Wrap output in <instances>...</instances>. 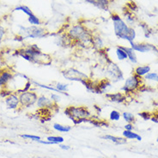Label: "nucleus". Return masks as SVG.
Returning a JSON list of instances; mask_svg holds the SVG:
<instances>
[{
    "instance_id": "obj_1",
    "label": "nucleus",
    "mask_w": 158,
    "mask_h": 158,
    "mask_svg": "<svg viewBox=\"0 0 158 158\" xmlns=\"http://www.w3.org/2000/svg\"><path fill=\"white\" fill-rule=\"evenodd\" d=\"M15 54L34 65H49L53 62V57L49 53H43L37 44H29L21 47Z\"/></svg>"
},
{
    "instance_id": "obj_2",
    "label": "nucleus",
    "mask_w": 158,
    "mask_h": 158,
    "mask_svg": "<svg viewBox=\"0 0 158 158\" xmlns=\"http://www.w3.org/2000/svg\"><path fill=\"white\" fill-rule=\"evenodd\" d=\"M111 19L113 23V31L115 36L118 39L125 40L129 43L133 42L136 39L135 29L128 26L126 23L117 13H112Z\"/></svg>"
},
{
    "instance_id": "obj_3",
    "label": "nucleus",
    "mask_w": 158,
    "mask_h": 158,
    "mask_svg": "<svg viewBox=\"0 0 158 158\" xmlns=\"http://www.w3.org/2000/svg\"><path fill=\"white\" fill-rule=\"evenodd\" d=\"M64 113L75 125L85 122L87 119L92 116L90 110L86 106H69L65 109Z\"/></svg>"
},
{
    "instance_id": "obj_4",
    "label": "nucleus",
    "mask_w": 158,
    "mask_h": 158,
    "mask_svg": "<svg viewBox=\"0 0 158 158\" xmlns=\"http://www.w3.org/2000/svg\"><path fill=\"white\" fill-rule=\"evenodd\" d=\"M19 34L23 36L24 39L31 38V39H42L50 35L49 32L40 26H30L24 27L20 26Z\"/></svg>"
},
{
    "instance_id": "obj_5",
    "label": "nucleus",
    "mask_w": 158,
    "mask_h": 158,
    "mask_svg": "<svg viewBox=\"0 0 158 158\" xmlns=\"http://www.w3.org/2000/svg\"><path fill=\"white\" fill-rule=\"evenodd\" d=\"M106 74L107 78L112 82H118L120 81L124 80V73L120 67L114 63L111 58H109L105 64Z\"/></svg>"
},
{
    "instance_id": "obj_6",
    "label": "nucleus",
    "mask_w": 158,
    "mask_h": 158,
    "mask_svg": "<svg viewBox=\"0 0 158 158\" xmlns=\"http://www.w3.org/2000/svg\"><path fill=\"white\" fill-rule=\"evenodd\" d=\"M142 84H143V78H140L133 73L132 76L126 79L125 83L121 88V90L123 91V93L128 95L138 91V89Z\"/></svg>"
},
{
    "instance_id": "obj_7",
    "label": "nucleus",
    "mask_w": 158,
    "mask_h": 158,
    "mask_svg": "<svg viewBox=\"0 0 158 158\" xmlns=\"http://www.w3.org/2000/svg\"><path fill=\"white\" fill-rule=\"evenodd\" d=\"M61 73L65 78L69 81H72V82H81L82 80L89 78V77L86 73L79 71L78 69L73 68V67H69V68L64 69L61 71Z\"/></svg>"
},
{
    "instance_id": "obj_8",
    "label": "nucleus",
    "mask_w": 158,
    "mask_h": 158,
    "mask_svg": "<svg viewBox=\"0 0 158 158\" xmlns=\"http://www.w3.org/2000/svg\"><path fill=\"white\" fill-rule=\"evenodd\" d=\"M20 100V106L28 108L36 104L38 100V95L35 91H26L18 95Z\"/></svg>"
},
{
    "instance_id": "obj_9",
    "label": "nucleus",
    "mask_w": 158,
    "mask_h": 158,
    "mask_svg": "<svg viewBox=\"0 0 158 158\" xmlns=\"http://www.w3.org/2000/svg\"><path fill=\"white\" fill-rule=\"evenodd\" d=\"M130 47L137 53H156L158 56V48L153 44L147 43V42H131L129 43Z\"/></svg>"
},
{
    "instance_id": "obj_10",
    "label": "nucleus",
    "mask_w": 158,
    "mask_h": 158,
    "mask_svg": "<svg viewBox=\"0 0 158 158\" xmlns=\"http://www.w3.org/2000/svg\"><path fill=\"white\" fill-rule=\"evenodd\" d=\"M87 30V27L84 26L83 24L78 23L75 24L71 27V28H69L65 33L67 34V35L70 37V39L73 41H78L80 36Z\"/></svg>"
},
{
    "instance_id": "obj_11",
    "label": "nucleus",
    "mask_w": 158,
    "mask_h": 158,
    "mask_svg": "<svg viewBox=\"0 0 158 158\" xmlns=\"http://www.w3.org/2000/svg\"><path fill=\"white\" fill-rule=\"evenodd\" d=\"M15 73L16 72L11 71L10 68L0 69V87L3 89H6L10 82L14 78Z\"/></svg>"
},
{
    "instance_id": "obj_12",
    "label": "nucleus",
    "mask_w": 158,
    "mask_h": 158,
    "mask_svg": "<svg viewBox=\"0 0 158 158\" xmlns=\"http://www.w3.org/2000/svg\"><path fill=\"white\" fill-rule=\"evenodd\" d=\"M54 44L63 48L72 47V41L70 39V37L67 35L65 32L63 34L58 33V36H56L54 39Z\"/></svg>"
},
{
    "instance_id": "obj_13",
    "label": "nucleus",
    "mask_w": 158,
    "mask_h": 158,
    "mask_svg": "<svg viewBox=\"0 0 158 158\" xmlns=\"http://www.w3.org/2000/svg\"><path fill=\"white\" fill-rule=\"evenodd\" d=\"M112 88V82L107 78L101 79L95 82V94H106L107 91Z\"/></svg>"
},
{
    "instance_id": "obj_14",
    "label": "nucleus",
    "mask_w": 158,
    "mask_h": 158,
    "mask_svg": "<svg viewBox=\"0 0 158 158\" xmlns=\"http://www.w3.org/2000/svg\"><path fill=\"white\" fill-rule=\"evenodd\" d=\"M36 105L39 108H47L51 111L53 110L54 108L58 107V104H55L50 98H48L45 95H41L38 96Z\"/></svg>"
},
{
    "instance_id": "obj_15",
    "label": "nucleus",
    "mask_w": 158,
    "mask_h": 158,
    "mask_svg": "<svg viewBox=\"0 0 158 158\" xmlns=\"http://www.w3.org/2000/svg\"><path fill=\"white\" fill-rule=\"evenodd\" d=\"M4 103L8 109H11V110L18 109L20 107V100H19L18 95L16 93L10 94L9 96H7L4 99Z\"/></svg>"
},
{
    "instance_id": "obj_16",
    "label": "nucleus",
    "mask_w": 158,
    "mask_h": 158,
    "mask_svg": "<svg viewBox=\"0 0 158 158\" xmlns=\"http://www.w3.org/2000/svg\"><path fill=\"white\" fill-rule=\"evenodd\" d=\"M106 98L114 103H125L127 101V95L123 92H116V93H106L105 94Z\"/></svg>"
},
{
    "instance_id": "obj_17",
    "label": "nucleus",
    "mask_w": 158,
    "mask_h": 158,
    "mask_svg": "<svg viewBox=\"0 0 158 158\" xmlns=\"http://www.w3.org/2000/svg\"><path fill=\"white\" fill-rule=\"evenodd\" d=\"M85 122H88V123H89L90 125H92L93 126H95V127H108L109 126L108 121H106L105 120L98 119L96 117H94L93 115L90 118L87 119Z\"/></svg>"
},
{
    "instance_id": "obj_18",
    "label": "nucleus",
    "mask_w": 158,
    "mask_h": 158,
    "mask_svg": "<svg viewBox=\"0 0 158 158\" xmlns=\"http://www.w3.org/2000/svg\"><path fill=\"white\" fill-rule=\"evenodd\" d=\"M151 67L150 65H137L134 68L133 73L140 78H144L145 75H147L149 72H150Z\"/></svg>"
},
{
    "instance_id": "obj_19",
    "label": "nucleus",
    "mask_w": 158,
    "mask_h": 158,
    "mask_svg": "<svg viewBox=\"0 0 158 158\" xmlns=\"http://www.w3.org/2000/svg\"><path fill=\"white\" fill-rule=\"evenodd\" d=\"M91 47L95 51H99V50H102V49L105 48V43H104V41H103V39L102 38L101 35L94 34Z\"/></svg>"
},
{
    "instance_id": "obj_20",
    "label": "nucleus",
    "mask_w": 158,
    "mask_h": 158,
    "mask_svg": "<svg viewBox=\"0 0 158 158\" xmlns=\"http://www.w3.org/2000/svg\"><path fill=\"white\" fill-rule=\"evenodd\" d=\"M85 1L104 11H106L108 10L109 4H110L109 0H85Z\"/></svg>"
},
{
    "instance_id": "obj_21",
    "label": "nucleus",
    "mask_w": 158,
    "mask_h": 158,
    "mask_svg": "<svg viewBox=\"0 0 158 158\" xmlns=\"http://www.w3.org/2000/svg\"><path fill=\"white\" fill-rule=\"evenodd\" d=\"M121 47L127 55V59L133 65H137V56L136 52L131 47H124V46H121Z\"/></svg>"
},
{
    "instance_id": "obj_22",
    "label": "nucleus",
    "mask_w": 158,
    "mask_h": 158,
    "mask_svg": "<svg viewBox=\"0 0 158 158\" xmlns=\"http://www.w3.org/2000/svg\"><path fill=\"white\" fill-rule=\"evenodd\" d=\"M102 139H105V140H108L111 141L116 144H124L127 143V139L125 137H115L113 135H104L101 137Z\"/></svg>"
},
{
    "instance_id": "obj_23",
    "label": "nucleus",
    "mask_w": 158,
    "mask_h": 158,
    "mask_svg": "<svg viewBox=\"0 0 158 158\" xmlns=\"http://www.w3.org/2000/svg\"><path fill=\"white\" fill-rule=\"evenodd\" d=\"M55 89L58 90V92L59 94H63V95H69L67 94L68 92V89H69V85L67 83H63V82H56V84L54 85Z\"/></svg>"
},
{
    "instance_id": "obj_24",
    "label": "nucleus",
    "mask_w": 158,
    "mask_h": 158,
    "mask_svg": "<svg viewBox=\"0 0 158 158\" xmlns=\"http://www.w3.org/2000/svg\"><path fill=\"white\" fill-rule=\"evenodd\" d=\"M122 134H123V137L125 138H126V139H136L137 141H141L142 140V137L139 134H137L136 132H133L132 131H126V130H125Z\"/></svg>"
},
{
    "instance_id": "obj_25",
    "label": "nucleus",
    "mask_w": 158,
    "mask_h": 158,
    "mask_svg": "<svg viewBox=\"0 0 158 158\" xmlns=\"http://www.w3.org/2000/svg\"><path fill=\"white\" fill-rule=\"evenodd\" d=\"M115 53H116V57L120 61H124L126 59H127V55L126 52L124 51V49L122 48L121 46H118L115 49Z\"/></svg>"
},
{
    "instance_id": "obj_26",
    "label": "nucleus",
    "mask_w": 158,
    "mask_h": 158,
    "mask_svg": "<svg viewBox=\"0 0 158 158\" xmlns=\"http://www.w3.org/2000/svg\"><path fill=\"white\" fill-rule=\"evenodd\" d=\"M53 129L58 131L59 132H69L71 130V126H64L58 123H55L53 126Z\"/></svg>"
},
{
    "instance_id": "obj_27",
    "label": "nucleus",
    "mask_w": 158,
    "mask_h": 158,
    "mask_svg": "<svg viewBox=\"0 0 158 158\" xmlns=\"http://www.w3.org/2000/svg\"><path fill=\"white\" fill-rule=\"evenodd\" d=\"M27 22L33 26H41V20L34 14L31 15V16H28Z\"/></svg>"
},
{
    "instance_id": "obj_28",
    "label": "nucleus",
    "mask_w": 158,
    "mask_h": 158,
    "mask_svg": "<svg viewBox=\"0 0 158 158\" xmlns=\"http://www.w3.org/2000/svg\"><path fill=\"white\" fill-rule=\"evenodd\" d=\"M124 16L126 18L127 23H129L130 25H132L136 22V16L132 14V12H130V10L128 9L124 10Z\"/></svg>"
},
{
    "instance_id": "obj_29",
    "label": "nucleus",
    "mask_w": 158,
    "mask_h": 158,
    "mask_svg": "<svg viewBox=\"0 0 158 158\" xmlns=\"http://www.w3.org/2000/svg\"><path fill=\"white\" fill-rule=\"evenodd\" d=\"M121 116L124 119V120L126 121L127 123H132V124H133V123L136 122V117L132 113H129V112H124L121 114Z\"/></svg>"
},
{
    "instance_id": "obj_30",
    "label": "nucleus",
    "mask_w": 158,
    "mask_h": 158,
    "mask_svg": "<svg viewBox=\"0 0 158 158\" xmlns=\"http://www.w3.org/2000/svg\"><path fill=\"white\" fill-rule=\"evenodd\" d=\"M14 11H22L24 14H26L27 16H31V15L34 14L33 11L31 10V9H29L26 5H19V6H16L14 9Z\"/></svg>"
},
{
    "instance_id": "obj_31",
    "label": "nucleus",
    "mask_w": 158,
    "mask_h": 158,
    "mask_svg": "<svg viewBox=\"0 0 158 158\" xmlns=\"http://www.w3.org/2000/svg\"><path fill=\"white\" fill-rule=\"evenodd\" d=\"M47 140L49 142H52L53 144H60L64 143V141H65L64 137H60V136H49V137H47Z\"/></svg>"
},
{
    "instance_id": "obj_32",
    "label": "nucleus",
    "mask_w": 158,
    "mask_h": 158,
    "mask_svg": "<svg viewBox=\"0 0 158 158\" xmlns=\"http://www.w3.org/2000/svg\"><path fill=\"white\" fill-rule=\"evenodd\" d=\"M121 118V113L117 110H113L109 113V120L112 121H118Z\"/></svg>"
},
{
    "instance_id": "obj_33",
    "label": "nucleus",
    "mask_w": 158,
    "mask_h": 158,
    "mask_svg": "<svg viewBox=\"0 0 158 158\" xmlns=\"http://www.w3.org/2000/svg\"><path fill=\"white\" fill-rule=\"evenodd\" d=\"M144 78L146 81H151V82H158V74L157 72H149L147 75L144 76Z\"/></svg>"
},
{
    "instance_id": "obj_34",
    "label": "nucleus",
    "mask_w": 158,
    "mask_h": 158,
    "mask_svg": "<svg viewBox=\"0 0 158 158\" xmlns=\"http://www.w3.org/2000/svg\"><path fill=\"white\" fill-rule=\"evenodd\" d=\"M34 84H35L37 87H40V88H42V89H47V90H51V91H53V92H56V93H58V90L55 89L54 86H51V85H44V84H41V83H39L37 82H32Z\"/></svg>"
},
{
    "instance_id": "obj_35",
    "label": "nucleus",
    "mask_w": 158,
    "mask_h": 158,
    "mask_svg": "<svg viewBox=\"0 0 158 158\" xmlns=\"http://www.w3.org/2000/svg\"><path fill=\"white\" fill-rule=\"evenodd\" d=\"M140 27H142V29L144 30V36L146 38H150L151 33H152V30L149 27V26L146 24V23H140Z\"/></svg>"
},
{
    "instance_id": "obj_36",
    "label": "nucleus",
    "mask_w": 158,
    "mask_h": 158,
    "mask_svg": "<svg viewBox=\"0 0 158 158\" xmlns=\"http://www.w3.org/2000/svg\"><path fill=\"white\" fill-rule=\"evenodd\" d=\"M21 137L24 138V139H31L32 141H35V142H38L39 140H41V137L39 136H35V135H30V134H22L20 135Z\"/></svg>"
},
{
    "instance_id": "obj_37",
    "label": "nucleus",
    "mask_w": 158,
    "mask_h": 158,
    "mask_svg": "<svg viewBox=\"0 0 158 158\" xmlns=\"http://www.w3.org/2000/svg\"><path fill=\"white\" fill-rule=\"evenodd\" d=\"M138 116H140L143 120H150L151 119V116H152V113H150V112H146V111H144V112H141V113H138Z\"/></svg>"
},
{
    "instance_id": "obj_38",
    "label": "nucleus",
    "mask_w": 158,
    "mask_h": 158,
    "mask_svg": "<svg viewBox=\"0 0 158 158\" xmlns=\"http://www.w3.org/2000/svg\"><path fill=\"white\" fill-rule=\"evenodd\" d=\"M50 99L53 101L55 104H58L60 101H61V96L58 94H55V93H52L50 95Z\"/></svg>"
},
{
    "instance_id": "obj_39",
    "label": "nucleus",
    "mask_w": 158,
    "mask_h": 158,
    "mask_svg": "<svg viewBox=\"0 0 158 158\" xmlns=\"http://www.w3.org/2000/svg\"><path fill=\"white\" fill-rule=\"evenodd\" d=\"M4 34H5V29L0 25V43L3 41V39L4 37Z\"/></svg>"
},
{
    "instance_id": "obj_40",
    "label": "nucleus",
    "mask_w": 158,
    "mask_h": 158,
    "mask_svg": "<svg viewBox=\"0 0 158 158\" xmlns=\"http://www.w3.org/2000/svg\"><path fill=\"white\" fill-rule=\"evenodd\" d=\"M124 127H125V130H126V131H132L133 128H134V126H133L132 123H127Z\"/></svg>"
},
{
    "instance_id": "obj_41",
    "label": "nucleus",
    "mask_w": 158,
    "mask_h": 158,
    "mask_svg": "<svg viewBox=\"0 0 158 158\" xmlns=\"http://www.w3.org/2000/svg\"><path fill=\"white\" fill-rule=\"evenodd\" d=\"M59 147L62 149V150H69L70 149H71V147L69 146V145H65V144H59Z\"/></svg>"
},
{
    "instance_id": "obj_42",
    "label": "nucleus",
    "mask_w": 158,
    "mask_h": 158,
    "mask_svg": "<svg viewBox=\"0 0 158 158\" xmlns=\"http://www.w3.org/2000/svg\"><path fill=\"white\" fill-rule=\"evenodd\" d=\"M38 143H40V144H53L52 142H49V141H43V140H39L38 141Z\"/></svg>"
},
{
    "instance_id": "obj_43",
    "label": "nucleus",
    "mask_w": 158,
    "mask_h": 158,
    "mask_svg": "<svg viewBox=\"0 0 158 158\" xmlns=\"http://www.w3.org/2000/svg\"><path fill=\"white\" fill-rule=\"evenodd\" d=\"M157 143H158V138H157Z\"/></svg>"
}]
</instances>
